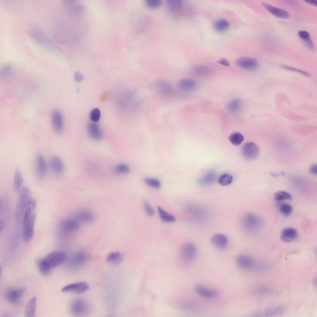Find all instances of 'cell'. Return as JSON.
Masks as SVG:
<instances>
[{
  "instance_id": "6da1fadb",
  "label": "cell",
  "mask_w": 317,
  "mask_h": 317,
  "mask_svg": "<svg viewBox=\"0 0 317 317\" xmlns=\"http://www.w3.org/2000/svg\"><path fill=\"white\" fill-rule=\"evenodd\" d=\"M32 198V193L29 188L27 186L23 187L20 191L15 210V218L18 223L23 222L28 203Z\"/></svg>"
},
{
  "instance_id": "7a4b0ae2",
  "label": "cell",
  "mask_w": 317,
  "mask_h": 317,
  "mask_svg": "<svg viewBox=\"0 0 317 317\" xmlns=\"http://www.w3.org/2000/svg\"><path fill=\"white\" fill-rule=\"evenodd\" d=\"M34 209L27 208L23 221L22 238L24 241L28 242L32 239L34 232L36 214Z\"/></svg>"
},
{
  "instance_id": "3957f363",
  "label": "cell",
  "mask_w": 317,
  "mask_h": 317,
  "mask_svg": "<svg viewBox=\"0 0 317 317\" xmlns=\"http://www.w3.org/2000/svg\"><path fill=\"white\" fill-rule=\"evenodd\" d=\"M65 258L66 254L64 252L54 251L49 254L42 259L44 264L51 269L63 263Z\"/></svg>"
},
{
  "instance_id": "277c9868",
  "label": "cell",
  "mask_w": 317,
  "mask_h": 317,
  "mask_svg": "<svg viewBox=\"0 0 317 317\" xmlns=\"http://www.w3.org/2000/svg\"><path fill=\"white\" fill-rule=\"evenodd\" d=\"M261 224V221L259 217L252 213L245 214L242 219V226L247 232L255 231L260 227Z\"/></svg>"
},
{
  "instance_id": "5b68a950",
  "label": "cell",
  "mask_w": 317,
  "mask_h": 317,
  "mask_svg": "<svg viewBox=\"0 0 317 317\" xmlns=\"http://www.w3.org/2000/svg\"><path fill=\"white\" fill-rule=\"evenodd\" d=\"M197 252V247L192 242H187L184 244L181 248L180 256L183 261L190 262L194 259Z\"/></svg>"
},
{
  "instance_id": "8992f818",
  "label": "cell",
  "mask_w": 317,
  "mask_h": 317,
  "mask_svg": "<svg viewBox=\"0 0 317 317\" xmlns=\"http://www.w3.org/2000/svg\"><path fill=\"white\" fill-rule=\"evenodd\" d=\"M241 153L244 158L248 160H253L258 156L259 149L258 146L254 143L247 142L243 145Z\"/></svg>"
},
{
  "instance_id": "52a82bcc",
  "label": "cell",
  "mask_w": 317,
  "mask_h": 317,
  "mask_svg": "<svg viewBox=\"0 0 317 317\" xmlns=\"http://www.w3.org/2000/svg\"><path fill=\"white\" fill-rule=\"evenodd\" d=\"M89 308V305L86 302L81 299H77L72 302L70 309L72 314L78 315L85 314Z\"/></svg>"
},
{
  "instance_id": "ba28073f",
  "label": "cell",
  "mask_w": 317,
  "mask_h": 317,
  "mask_svg": "<svg viewBox=\"0 0 317 317\" xmlns=\"http://www.w3.org/2000/svg\"><path fill=\"white\" fill-rule=\"evenodd\" d=\"M89 288L87 283L80 281L68 284L63 287L61 291L64 293H81L86 292Z\"/></svg>"
},
{
  "instance_id": "9c48e42d",
  "label": "cell",
  "mask_w": 317,
  "mask_h": 317,
  "mask_svg": "<svg viewBox=\"0 0 317 317\" xmlns=\"http://www.w3.org/2000/svg\"><path fill=\"white\" fill-rule=\"evenodd\" d=\"M35 170L37 178L40 180L43 179L46 175L47 166L46 161L41 154H37L35 158Z\"/></svg>"
},
{
  "instance_id": "30bf717a",
  "label": "cell",
  "mask_w": 317,
  "mask_h": 317,
  "mask_svg": "<svg viewBox=\"0 0 317 317\" xmlns=\"http://www.w3.org/2000/svg\"><path fill=\"white\" fill-rule=\"evenodd\" d=\"M236 63L239 67L247 70H254L258 67V62L255 59L248 57L239 58L236 60Z\"/></svg>"
},
{
  "instance_id": "8fae6325",
  "label": "cell",
  "mask_w": 317,
  "mask_h": 317,
  "mask_svg": "<svg viewBox=\"0 0 317 317\" xmlns=\"http://www.w3.org/2000/svg\"><path fill=\"white\" fill-rule=\"evenodd\" d=\"M51 122L53 129L55 132L59 134L63 128V121L62 115L58 110L53 111L51 114Z\"/></svg>"
},
{
  "instance_id": "7c38bea8",
  "label": "cell",
  "mask_w": 317,
  "mask_h": 317,
  "mask_svg": "<svg viewBox=\"0 0 317 317\" xmlns=\"http://www.w3.org/2000/svg\"><path fill=\"white\" fill-rule=\"evenodd\" d=\"M210 241L212 245L216 248L223 250L227 246L228 239L225 235L218 233L214 235L211 237Z\"/></svg>"
},
{
  "instance_id": "4fadbf2b",
  "label": "cell",
  "mask_w": 317,
  "mask_h": 317,
  "mask_svg": "<svg viewBox=\"0 0 317 317\" xmlns=\"http://www.w3.org/2000/svg\"><path fill=\"white\" fill-rule=\"evenodd\" d=\"M25 290L24 288L9 289L7 290L6 294L7 301L11 304H16L22 297Z\"/></svg>"
},
{
  "instance_id": "5bb4252c",
  "label": "cell",
  "mask_w": 317,
  "mask_h": 317,
  "mask_svg": "<svg viewBox=\"0 0 317 317\" xmlns=\"http://www.w3.org/2000/svg\"><path fill=\"white\" fill-rule=\"evenodd\" d=\"M287 307L280 306L265 310L259 313L257 315L259 317L274 316L283 315L287 310Z\"/></svg>"
},
{
  "instance_id": "9a60e30c",
  "label": "cell",
  "mask_w": 317,
  "mask_h": 317,
  "mask_svg": "<svg viewBox=\"0 0 317 317\" xmlns=\"http://www.w3.org/2000/svg\"><path fill=\"white\" fill-rule=\"evenodd\" d=\"M76 218L78 221L85 223H90L95 220V216L92 211L87 210L79 211L76 214Z\"/></svg>"
},
{
  "instance_id": "2e32d148",
  "label": "cell",
  "mask_w": 317,
  "mask_h": 317,
  "mask_svg": "<svg viewBox=\"0 0 317 317\" xmlns=\"http://www.w3.org/2000/svg\"><path fill=\"white\" fill-rule=\"evenodd\" d=\"M194 289L199 294L205 297L213 298L219 295V293L217 291L206 288L200 284L195 285Z\"/></svg>"
},
{
  "instance_id": "e0dca14e",
  "label": "cell",
  "mask_w": 317,
  "mask_h": 317,
  "mask_svg": "<svg viewBox=\"0 0 317 317\" xmlns=\"http://www.w3.org/2000/svg\"><path fill=\"white\" fill-rule=\"evenodd\" d=\"M236 263L239 267L243 269H249L254 265L253 260L249 257L244 254L238 255L236 259Z\"/></svg>"
},
{
  "instance_id": "ac0fdd59",
  "label": "cell",
  "mask_w": 317,
  "mask_h": 317,
  "mask_svg": "<svg viewBox=\"0 0 317 317\" xmlns=\"http://www.w3.org/2000/svg\"><path fill=\"white\" fill-rule=\"evenodd\" d=\"M297 236L298 233L296 229L292 228H286L282 230L280 239L283 242L288 243L294 241Z\"/></svg>"
},
{
  "instance_id": "d6986e66",
  "label": "cell",
  "mask_w": 317,
  "mask_h": 317,
  "mask_svg": "<svg viewBox=\"0 0 317 317\" xmlns=\"http://www.w3.org/2000/svg\"><path fill=\"white\" fill-rule=\"evenodd\" d=\"M261 4L268 11L277 17L285 19L289 16L288 12L283 9L275 7L265 2H262Z\"/></svg>"
},
{
  "instance_id": "ffe728a7",
  "label": "cell",
  "mask_w": 317,
  "mask_h": 317,
  "mask_svg": "<svg viewBox=\"0 0 317 317\" xmlns=\"http://www.w3.org/2000/svg\"><path fill=\"white\" fill-rule=\"evenodd\" d=\"M50 163L53 171L58 175L62 174L64 170V165L62 159L57 155L52 156Z\"/></svg>"
},
{
  "instance_id": "44dd1931",
  "label": "cell",
  "mask_w": 317,
  "mask_h": 317,
  "mask_svg": "<svg viewBox=\"0 0 317 317\" xmlns=\"http://www.w3.org/2000/svg\"><path fill=\"white\" fill-rule=\"evenodd\" d=\"M179 88L182 91L190 92L196 90L198 87L197 83L194 80L185 78L180 80L178 83Z\"/></svg>"
},
{
  "instance_id": "7402d4cb",
  "label": "cell",
  "mask_w": 317,
  "mask_h": 317,
  "mask_svg": "<svg viewBox=\"0 0 317 317\" xmlns=\"http://www.w3.org/2000/svg\"><path fill=\"white\" fill-rule=\"evenodd\" d=\"M156 86L159 92L163 94L170 95L173 92L172 86L166 80L163 79L158 80L156 83Z\"/></svg>"
},
{
  "instance_id": "603a6c76",
  "label": "cell",
  "mask_w": 317,
  "mask_h": 317,
  "mask_svg": "<svg viewBox=\"0 0 317 317\" xmlns=\"http://www.w3.org/2000/svg\"><path fill=\"white\" fill-rule=\"evenodd\" d=\"M87 258V255L85 252H78L71 259L70 262L71 265L75 268L79 267L85 263Z\"/></svg>"
},
{
  "instance_id": "cb8c5ba5",
  "label": "cell",
  "mask_w": 317,
  "mask_h": 317,
  "mask_svg": "<svg viewBox=\"0 0 317 317\" xmlns=\"http://www.w3.org/2000/svg\"><path fill=\"white\" fill-rule=\"evenodd\" d=\"M88 130L89 136L93 140L96 141H99L102 139L103 137L102 134L97 124H90L88 125Z\"/></svg>"
},
{
  "instance_id": "d4e9b609",
  "label": "cell",
  "mask_w": 317,
  "mask_h": 317,
  "mask_svg": "<svg viewBox=\"0 0 317 317\" xmlns=\"http://www.w3.org/2000/svg\"><path fill=\"white\" fill-rule=\"evenodd\" d=\"M24 181V178L20 170L16 168L14 172L13 177V188L16 192L20 191L21 189Z\"/></svg>"
},
{
  "instance_id": "484cf974",
  "label": "cell",
  "mask_w": 317,
  "mask_h": 317,
  "mask_svg": "<svg viewBox=\"0 0 317 317\" xmlns=\"http://www.w3.org/2000/svg\"><path fill=\"white\" fill-rule=\"evenodd\" d=\"M37 307V299L35 297H32L28 302L24 313L26 317H33L35 316Z\"/></svg>"
},
{
  "instance_id": "4316f807",
  "label": "cell",
  "mask_w": 317,
  "mask_h": 317,
  "mask_svg": "<svg viewBox=\"0 0 317 317\" xmlns=\"http://www.w3.org/2000/svg\"><path fill=\"white\" fill-rule=\"evenodd\" d=\"M123 258V254L119 251L110 252L106 257L107 262L113 265H118L122 261Z\"/></svg>"
},
{
  "instance_id": "83f0119b",
  "label": "cell",
  "mask_w": 317,
  "mask_h": 317,
  "mask_svg": "<svg viewBox=\"0 0 317 317\" xmlns=\"http://www.w3.org/2000/svg\"><path fill=\"white\" fill-rule=\"evenodd\" d=\"M62 228L66 231L72 232L77 230L80 228L79 223L77 219H68L62 223Z\"/></svg>"
},
{
  "instance_id": "f1b7e54d",
  "label": "cell",
  "mask_w": 317,
  "mask_h": 317,
  "mask_svg": "<svg viewBox=\"0 0 317 317\" xmlns=\"http://www.w3.org/2000/svg\"><path fill=\"white\" fill-rule=\"evenodd\" d=\"M157 210L159 217L163 222L170 223L174 222L176 221V219L173 215L167 212L161 207L158 206Z\"/></svg>"
},
{
  "instance_id": "f546056e",
  "label": "cell",
  "mask_w": 317,
  "mask_h": 317,
  "mask_svg": "<svg viewBox=\"0 0 317 317\" xmlns=\"http://www.w3.org/2000/svg\"><path fill=\"white\" fill-rule=\"evenodd\" d=\"M216 178V173L214 172H211L200 179L199 183L203 185H209L215 182Z\"/></svg>"
},
{
  "instance_id": "4dcf8cb0",
  "label": "cell",
  "mask_w": 317,
  "mask_h": 317,
  "mask_svg": "<svg viewBox=\"0 0 317 317\" xmlns=\"http://www.w3.org/2000/svg\"><path fill=\"white\" fill-rule=\"evenodd\" d=\"M229 22L224 19H219L215 22L214 24L215 29L218 32H223L226 30L229 26Z\"/></svg>"
},
{
  "instance_id": "1f68e13d",
  "label": "cell",
  "mask_w": 317,
  "mask_h": 317,
  "mask_svg": "<svg viewBox=\"0 0 317 317\" xmlns=\"http://www.w3.org/2000/svg\"><path fill=\"white\" fill-rule=\"evenodd\" d=\"M167 4V7L171 12L176 13L181 7L182 2L180 0H168Z\"/></svg>"
},
{
  "instance_id": "d6a6232c",
  "label": "cell",
  "mask_w": 317,
  "mask_h": 317,
  "mask_svg": "<svg viewBox=\"0 0 317 317\" xmlns=\"http://www.w3.org/2000/svg\"><path fill=\"white\" fill-rule=\"evenodd\" d=\"M241 105V102L240 100L238 98H235L228 103L227 108L230 112L234 113L239 110Z\"/></svg>"
},
{
  "instance_id": "836d02e7",
  "label": "cell",
  "mask_w": 317,
  "mask_h": 317,
  "mask_svg": "<svg viewBox=\"0 0 317 317\" xmlns=\"http://www.w3.org/2000/svg\"><path fill=\"white\" fill-rule=\"evenodd\" d=\"M244 139L243 136L238 132H235L232 134L229 137L230 142L235 146L240 145L243 141Z\"/></svg>"
},
{
  "instance_id": "e575fe53",
  "label": "cell",
  "mask_w": 317,
  "mask_h": 317,
  "mask_svg": "<svg viewBox=\"0 0 317 317\" xmlns=\"http://www.w3.org/2000/svg\"><path fill=\"white\" fill-rule=\"evenodd\" d=\"M274 198V199L277 201L285 200H291L292 199V197L289 193L284 191H279L275 193Z\"/></svg>"
},
{
  "instance_id": "d590c367",
  "label": "cell",
  "mask_w": 317,
  "mask_h": 317,
  "mask_svg": "<svg viewBox=\"0 0 317 317\" xmlns=\"http://www.w3.org/2000/svg\"><path fill=\"white\" fill-rule=\"evenodd\" d=\"M279 209L281 214L286 216L290 215L293 211L292 206L287 203L280 204L279 206Z\"/></svg>"
},
{
  "instance_id": "8d00e7d4",
  "label": "cell",
  "mask_w": 317,
  "mask_h": 317,
  "mask_svg": "<svg viewBox=\"0 0 317 317\" xmlns=\"http://www.w3.org/2000/svg\"><path fill=\"white\" fill-rule=\"evenodd\" d=\"M233 178L230 174L225 173L221 175L219 178V183L223 186L227 185L230 184L232 182Z\"/></svg>"
},
{
  "instance_id": "74e56055",
  "label": "cell",
  "mask_w": 317,
  "mask_h": 317,
  "mask_svg": "<svg viewBox=\"0 0 317 317\" xmlns=\"http://www.w3.org/2000/svg\"><path fill=\"white\" fill-rule=\"evenodd\" d=\"M195 74L199 76H205L209 73L210 69L206 67L203 66H196L193 69Z\"/></svg>"
},
{
  "instance_id": "f35d334b",
  "label": "cell",
  "mask_w": 317,
  "mask_h": 317,
  "mask_svg": "<svg viewBox=\"0 0 317 317\" xmlns=\"http://www.w3.org/2000/svg\"><path fill=\"white\" fill-rule=\"evenodd\" d=\"M145 183L149 186L155 189H158L161 186V183L158 180L152 178H146L144 179Z\"/></svg>"
},
{
  "instance_id": "ab89813d",
  "label": "cell",
  "mask_w": 317,
  "mask_h": 317,
  "mask_svg": "<svg viewBox=\"0 0 317 317\" xmlns=\"http://www.w3.org/2000/svg\"><path fill=\"white\" fill-rule=\"evenodd\" d=\"M37 265L40 272L42 275L46 276L50 273L51 269L48 267L44 264L42 259L38 261Z\"/></svg>"
},
{
  "instance_id": "60d3db41",
  "label": "cell",
  "mask_w": 317,
  "mask_h": 317,
  "mask_svg": "<svg viewBox=\"0 0 317 317\" xmlns=\"http://www.w3.org/2000/svg\"><path fill=\"white\" fill-rule=\"evenodd\" d=\"M116 172L122 174L128 173L130 171L128 166L124 163H120L116 165L115 168Z\"/></svg>"
},
{
  "instance_id": "b9f144b4",
  "label": "cell",
  "mask_w": 317,
  "mask_h": 317,
  "mask_svg": "<svg viewBox=\"0 0 317 317\" xmlns=\"http://www.w3.org/2000/svg\"><path fill=\"white\" fill-rule=\"evenodd\" d=\"M90 119L92 121L94 122L98 121L100 117V110L97 108L93 109L90 112Z\"/></svg>"
},
{
  "instance_id": "7bdbcfd3",
  "label": "cell",
  "mask_w": 317,
  "mask_h": 317,
  "mask_svg": "<svg viewBox=\"0 0 317 317\" xmlns=\"http://www.w3.org/2000/svg\"><path fill=\"white\" fill-rule=\"evenodd\" d=\"M145 3L149 7L155 9L160 6L162 4V2L160 0H146Z\"/></svg>"
},
{
  "instance_id": "ee69618b",
  "label": "cell",
  "mask_w": 317,
  "mask_h": 317,
  "mask_svg": "<svg viewBox=\"0 0 317 317\" xmlns=\"http://www.w3.org/2000/svg\"><path fill=\"white\" fill-rule=\"evenodd\" d=\"M144 210L146 214L150 216H152L154 214V211L149 202L146 200L143 201Z\"/></svg>"
},
{
  "instance_id": "f6af8a7d",
  "label": "cell",
  "mask_w": 317,
  "mask_h": 317,
  "mask_svg": "<svg viewBox=\"0 0 317 317\" xmlns=\"http://www.w3.org/2000/svg\"><path fill=\"white\" fill-rule=\"evenodd\" d=\"M282 67L283 68L286 70L296 72H297L301 73L305 76H308L309 75V74L306 72L295 68L286 66H283Z\"/></svg>"
},
{
  "instance_id": "bcb514c9",
  "label": "cell",
  "mask_w": 317,
  "mask_h": 317,
  "mask_svg": "<svg viewBox=\"0 0 317 317\" xmlns=\"http://www.w3.org/2000/svg\"><path fill=\"white\" fill-rule=\"evenodd\" d=\"M298 35L299 37L303 41L309 38L310 34L308 32L304 30H301L299 31Z\"/></svg>"
},
{
  "instance_id": "7dc6e473",
  "label": "cell",
  "mask_w": 317,
  "mask_h": 317,
  "mask_svg": "<svg viewBox=\"0 0 317 317\" xmlns=\"http://www.w3.org/2000/svg\"><path fill=\"white\" fill-rule=\"evenodd\" d=\"M11 68V66L10 64H7L4 66L1 71V75H6L8 73Z\"/></svg>"
},
{
  "instance_id": "c3c4849f",
  "label": "cell",
  "mask_w": 317,
  "mask_h": 317,
  "mask_svg": "<svg viewBox=\"0 0 317 317\" xmlns=\"http://www.w3.org/2000/svg\"><path fill=\"white\" fill-rule=\"evenodd\" d=\"M217 62L221 65L226 66H229L230 65L229 61L226 59L222 58L217 61Z\"/></svg>"
},
{
  "instance_id": "681fc988",
  "label": "cell",
  "mask_w": 317,
  "mask_h": 317,
  "mask_svg": "<svg viewBox=\"0 0 317 317\" xmlns=\"http://www.w3.org/2000/svg\"><path fill=\"white\" fill-rule=\"evenodd\" d=\"M308 47L311 49H314V46L312 41L309 38L304 40Z\"/></svg>"
},
{
  "instance_id": "f907efd6",
  "label": "cell",
  "mask_w": 317,
  "mask_h": 317,
  "mask_svg": "<svg viewBox=\"0 0 317 317\" xmlns=\"http://www.w3.org/2000/svg\"><path fill=\"white\" fill-rule=\"evenodd\" d=\"M75 78L77 81L80 82L82 80L83 76L80 72H77L75 74Z\"/></svg>"
},
{
  "instance_id": "816d5d0a",
  "label": "cell",
  "mask_w": 317,
  "mask_h": 317,
  "mask_svg": "<svg viewBox=\"0 0 317 317\" xmlns=\"http://www.w3.org/2000/svg\"><path fill=\"white\" fill-rule=\"evenodd\" d=\"M317 165L314 164L312 165L310 167V172L314 174H317Z\"/></svg>"
},
{
  "instance_id": "f5cc1de1",
  "label": "cell",
  "mask_w": 317,
  "mask_h": 317,
  "mask_svg": "<svg viewBox=\"0 0 317 317\" xmlns=\"http://www.w3.org/2000/svg\"><path fill=\"white\" fill-rule=\"evenodd\" d=\"M304 1L305 2H306L307 3H308L310 4H311V5H314V6H317V2L316 0H305Z\"/></svg>"
},
{
  "instance_id": "db71d44e",
  "label": "cell",
  "mask_w": 317,
  "mask_h": 317,
  "mask_svg": "<svg viewBox=\"0 0 317 317\" xmlns=\"http://www.w3.org/2000/svg\"><path fill=\"white\" fill-rule=\"evenodd\" d=\"M5 225L4 222L2 220H1L0 223V232H1L3 229Z\"/></svg>"
}]
</instances>
